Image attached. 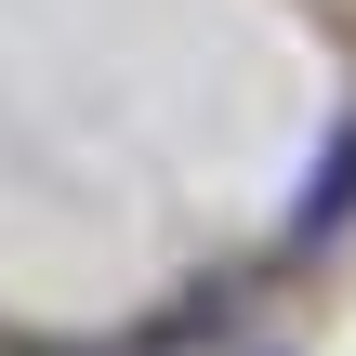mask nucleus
<instances>
[{"mask_svg": "<svg viewBox=\"0 0 356 356\" xmlns=\"http://www.w3.org/2000/svg\"><path fill=\"white\" fill-rule=\"evenodd\" d=\"M343 211H356V119H343V145H330V185L304 198V238H317V225H343Z\"/></svg>", "mask_w": 356, "mask_h": 356, "instance_id": "f257e3e1", "label": "nucleus"}]
</instances>
